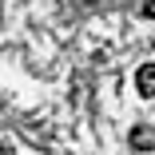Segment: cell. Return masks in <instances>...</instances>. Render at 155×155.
Listing matches in <instances>:
<instances>
[{
	"label": "cell",
	"instance_id": "1",
	"mask_svg": "<svg viewBox=\"0 0 155 155\" xmlns=\"http://www.w3.org/2000/svg\"><path fill=\"white\" fill-rule=\"evenodd\" d=\"M135 87H139L143 100H155V64H143L135 72Z\"/></svg>",
	"mask_w": 155,
	"mask_h": 155
},
{
	"label": "cell",
	"instance_id": "2",
	"mask_svg": "<svg viewBox=\"0 0 155 155\" xmlns=\"http://www.w3.org/2000/svg\"><path fill=\"white\" fill-rule=\"evenodd\" d=\"M131 147H135V151H151V147H155V131L135 127V131H131Z\"/></svg>",
	"mask_w": 155,
	"mask_h": 155
},
{
	"label": "cell",
	"instance_id": "3",
	"mask_svg": "<svg viewBox=\"0 0 155 155\" xmlns=\"http://www.w3.org/2000/svg\"><path fill=\"white\" fill-rule=\"evenodd\" d=\"M139 16H147V20H155V0H139Z\"/></svg>",
	"mask_w": 155,
	"mask_h": 155
}]
</instances>
